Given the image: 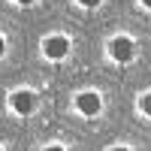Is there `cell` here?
<instances>
[{
    "instance_id": "cell-4",
    "label": "cell",
    "mask_w": 151,
    "mask_h": 151,
    "mask_svg": "<svg viewBox=\"0 0 151 151\" xmlns=\"http://www.w3.org/2000/svg\"><path fill=\"white\" fill-rule=\"evenodd\" d=\"M12 109H15L18 115H27V112L33 109V94L30 91H15L12 94Z\"/></svg>"
},
{
    "instance_id": "cell-5",
    "label": "cell",
    "mask_w": 151,
    "mask_h": 151,
    "mask_svg": "<svg viewBox=\"0 0 151 151\" xmlns=\"http://www.w3.org/2000/svg\"><path fill=\"white\" fill-rule=\"evenodd\" d=\"M139 109H142L145 115L151 118V94H145V97H139Z\"/></svg>"
},
{
    "instance_id": "cell-1",
    "label": "cell",
    "mask_w": 151,
    "mask_h": 151,
    "mask_svg": "<svg viewBox=\"0 0 151 151\" xmlns=\"http://www.w3.org/2000/svg\"><path fill=\"white\" fill-rule=\"evenodd\" d=\"M109 55H112V60H118V64H127L136 55V42L130 36H115V40L109 42Z\"/></svg>"
},
{
    "instance_id": "cell-7",
    "label": "cell",
    "mask_w": 151,
    "mask_h": 151,
    "mask_svg": "<svg viewBox=\"0 0 151 151\" xmlns=\"http://www.w3.org/2000/svg\"><path fill=\"white\" fill-rule=\"evenodd\" d=\"M45 151H64V148H60V145H48Z\"/></svg>"
},
{
    "instance_id": "cell-6",
    "label": "cell",
    "mask_w": 151,
    "mask_h": 151,
    "mask_svg": "<svg viewBox=\"0 0 151 151\" xmlns=\"http://www.w3.org/2000/svg\"><path fill=\"white\" fill-rule=\"evenodd\" d=\"M79 3H82V6H88V9H94V6L100 3V0H79Z\"/></svg>"
},
{
    "instance_id": "cell-2",
    "label": "cell",
    "mask_w": 151,
    "mask_h": 151,
    "mask_svg": "<svg viewBox=\"0 0 151 151\" xmlns=\"http://www.w3.org/2000/svg\"><path fill=\"white\" fill-rule=\"evenodd\" d=\"M67 52H70V40L67 36H48V40H42V55L45 58L60 60V58H67Z\"/></svg>"
},
{
    "instance_id": "cell-11",
    "label": "cell",
    "mask_w": 151,
    "mask_h": 151,
    "mask_svg": "<svg viewBox=\"0 0 151 151\" xmlns=\"http://www.w3.org/2000/svg\"><path fill=\"white\" fill-rule=\"evenodd\" d=\"M18 3H24V6H27V3H33V0H18Z\"/></svg>"
},
{
    "instance_id": "cell-9",
    "label": "cell",
    "mask_w": 151,
    "mask_h": 151,
    "mask_svg": "<svg viewBox=\"0 0 151 151\" xmlns=\"http://www.w3.org/2000/svg\"><path fill=\"white\" fill-rule=\"evenodd\" d=\"M109 151H127V148H124V145H118V148H109Z\"/></svg>"
},
{
    "instance_id": "cell-8",
    "label": "cell",
    "mask_w": 151,
    "mask_h": 151,
    "mask_svg": "<svg viewBox=\"0 0 151 151\" xmlns=\"http://www.w3.org/2000/svg\"><path fill=\"white\" fill-rule=\"evenodd\" d=\"M3 48H6V42H3V36H0V55H3Z\"/></svg>"
},
{
    "instance_id": "cell-3",
    "label": "cell",
    "mask_w": 151,
    "mask_h": 151,
    "mask_svg": "<svg viewBox=\"0 0 151 151\" xmlns=\"http://www.w3.org/2000/svg\"><path fill=\"white\" fill-rule=\"evenodd\" d=\"M100 106H103V100H100L94 91H85V94H79V97H76V109H79L82 115H88V118H91V115H97V112H100Z\"/></svg>"
},
{
    "instance_id": "cell-10",
    "label": "cell",
    "mask_w": 151,
    "mask_h": 151,
    "mask_svg": "<svg viewBox=\"0 0 151 151\" xmlns=\"http://www.w3.org/2000/svg\"><path fill=\"white\" fill-rule=\"evenodd\" d=\"M142 6H148V9H151V0H142Z\"/></svg>"
}]
</instances>
